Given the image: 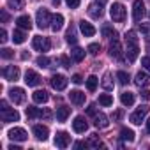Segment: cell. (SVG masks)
I'll list each match as a JSON object with an SVG mask.
<instances>
[{
  "instance_id": "4316f807",
  "label": "cell",
  "mask_w": 150,
  "mask_h": 150,
  "mask_svg": "<svg viewBox=\"0 0 150 150\" xmlns=\"http://www.w3.org/2000/svg\"><path fill=\"white\" fill-rule=\"evenodd\" d=\"M101 32H103V35H104V37H108L110 41H117V39H118V32H117L113 27H110V25H104Z\"/></svg>"
},
{
  "instance_id": "44dd1931",
  "label": "cell",
  "mask_w": 150,
  "mask_h": 150,
  "mask_svg": "<svg viewBox=\"0 0 150 150\" xmlns=\"http://www.w3.org/2000/svg\"><path fill=\"white\" fill-rule=\"evenodd\" d=\"M110 55H111L113 58H118V60L122 58V46H120L118 39L110 42Z\"/></svg>"
},
{
  "instance_id": "7dc6e473",
  "label": "cell",
  "mask_w": 150,
  "mask_h": 150,
  "mask_svg": "<svg viewBox=\"0 0 150 150\" xmlns=\"http://www.w3.org/2000/svg\"><path fill=\"white\" fill-rule=\"evenodd\" d=\"M7 32H6V28H2V30H0V41H2V42H7Z\"/></svg>"
},
{
  "instance_id": "277c9868",
  "label": "cell",
  "mask_w": 150,
  "mask_h": 150,
  "mask_svg": "<svg viewBox=\"0 0 150 150\" xmlns=\"http://www.w3.org/2000/svg\"><path fill=\"white\" fill-rule=\"evenodd\" d=\"M110 14H111V20L117 21V23H122L125 20V7L120 4V2H115L110 9Z\"/></svg>"
},
{
  "instance_id": "3957f363",
  "label": "cell",
  "mask_w": 150,
  "mask_h": 150,
  "mask_svg": "<svg viewBox=\"0 0 150 150\" xmlns=\"http://www.w3.org/2000/svg\"><path fill=\"white\" fill-rule=\"evenodd\" d=\"M32 48H34L35 51H41V53H44V51H50V48H51V41H50L48 37L35 35V37L32 39Z\"/></svg>"
},
{
  "instance_id": "ee69618b",
  "label": "cell",
  "mask_w": 150,
  "mask_h": 150,
  "mask_svg": "<svg viewBox=\"0 0 150 150\" xmlns=\"http://www.w3.org/2000/svg\"><path fill=\"white\" fill-rule=\"evenodd\" d=\"M0 18H2V23H7L9 21V13L6 9H0Z\"/></svg>"
},
{
  "instance_id": "6f0895ef",
  "label": "cell",
  "mask_w": 150,
  "mask_h": 150,
  "mask_svg": "<svg viewBox=\"0 0 150 150\" xmlns=\"http://www.w3.org/2000/svg\"><path fill=\"white\" fill-rule=\"evenodd\" d=\"M97 2H99V4H106V2H108V0H97Z\"/></svg>"
},
{
  "instance_id": "83f0119b",
  "label": "cell",
  "mask_w": 150,
  "mask_h": 150,
  "mask_svg": "<svg viewBox=\"0 0 150 150\" xmlns=\"http://www.w3.org/2000/svg\"><path fill=\"white\" fill-rule=\"evenodd\" d=\"M69 115H71V108H67V106H58L57 108V120L58 122H65Z\"/></svg>"
},
{
  "instance_id": "9c48e42d",
  "label": "cell",
  "mask_w": 150,
  "mask_h": 150,
  "mask_svg": "<svg viewBox=\"0 0 150 150\" xmlns=\"http://www.w3.org/2000/svg\"><path fill=\"white\" fill-rule=\"evenodd\" d=\"M2 74H4V78H6L7 81H16V80H20V69H18L16 65H7V67L2 71Z\"/></svg>"
},
{
  "instance_id": "cb8c5ba5",
  "label": "cell",
  "mask_w": 150,
  "mask_h": 150,
  "mask_svg": "<svg viewBox=\"0 0 150 150\" xmlns=\"http://www.w3.org/2000/svg\"><path fill=\"white\" fill-rule=\"evenodd\" d=\"M85 143H87V148H103V146H104V143L99 139L97 134H90Z\"/></svg>"
},
{
  "instance_id": "ffe728a7",
  "label": "cell",
  "mask_w": 150,
  "mask_h": 150,
  "mask_svg": "<svg viewBox=\"0 0 150 150\" xmlns=\"http://www.w3.org/2000/svg\"><path fill=\"white\" fill-rule=\"evenodd\" d=\"M94 125H96L97 129H106V127L110 125L108 117H106L104 113H96V115H94Z\"/></svg>"
},
{
  "instance_id": "60d3db41",
  "label": "cell",
  "mask_w": 150,
  "mask_h": 150,
  "mask_svg": "<svg viewBox=\"0 0 150 150\" xmlns=\"http://www.w3.org/2000/svg\"><path fill=\"white\" fill-rule=\"evenodd\" d=\"M0 55H2V58H13L14 57V51L9 50V48H4V50H0Z\"/></svg>"
},
{
  "instance_id": "ac0fdd59",
  "label": "cell",
  "mask_w": 150,
  "mask_h": 150,
  "mask_svg": "<svg viewBox=\"0 0 150 150\" xmlns=\"http://www.w3.org/2000/svg\"><path fill=\"white\" fill-rule=\"evenodd\" d=\"M134 83L139 87V88H145V87H148L150 85V76H148V74L146 72H138L136 74V78H134Z\"/></svg>"
},
{
  "instance_id": "1f68e13d",
  "label": "cell",
  "mask_w": 150,
  "mask_h": 150,
  "mask_svg": "<svg viewBox=\"0 0 150 150\" xmlns=\"http://www.w3.org/2000/svg\"><path fill=\"white\" fill-rule=\"evenodd\" d=\"M65 41L69 44H76L78 42V35H76V28H74V27H69V30L65 34Z\"/></svg>"
},
{
  "instance_id": "9f6ffc18",
  "label": "cell",
  "mask_w": 150,
  "mask_h": 150,
  "mask_svg": "<svg viewBox=\"0 0 150 150\" xmlns=\"http://www.w3.org/2000/svg\"><path fill=\"white\" fill-rule=\"evenodd\" d=\"M51 2H53V6H58V4H60V0H51Z\"/></svg>"
},
{
  "instance_id": "5bb4252c",
  "label": "cell",
  "mask_w": 150,
  "mask_h": 150,
  "mask_svg": "<svg viewBox=\"0 0 150 150\" xmlns=\"http://www.w3.org/2000/svg\"><path fill=\"white\" fill-rule=\"evenodd\" d=\"M0 117H2L4 122H18L20 120V113L14 108H7L4 111H0Z\"/></svg>"
},
{
  "instance_id": "e0dca14e",
  "label": "cell",
  "mask_w": 150,
  "mask_h": 150,
  "mask_svg": "<svg viewBox=\"0 0 150 150\" xmlns=\"http://www.w3.org/2000/svg\"><path fill=\"white\" fill-rule=\"evenodd\" d=\"M69 99L72 104H76V106H81L85 103V94L81 90H71L69 92Z\"/></svg>"
},
{
  "instance_id": "e575fe53",
  "label": "cell",
  "mask_w": 150,
  "mask_h": 150,
  "mask_svg": "<svg viewBox=\"0 0 150 150\" xmlns=\"http://www.w3.org/2000/svg\"><path fill=\"white\" fill-rule=\"evenodd\" d=\"M7 4H9V7L14 9V11L25 9V0H7Z\"/></svg>"
},
{
  "instance_id": "681fc988",
  "label": "cell",
  "mask_w": 150,
  "mask_h": 150,
  "mask_svg": "<svg viewBox=\"0 0 150 150\" xmlns=\"http://www.w3.org/2000/svg\"><path fill=\"white\" fill-rule=\"evenodd\" d=\"M87 113H88V115H92V117H94V115H96V104H90V106H88V108H87Z\"/></svg>"
},
{
  "instance_id": "7a4b0ae2",
  "label": "cell",
  "mask_w": 150,
  "mask_h": 150,
  "mask_svg": "<svg viewBox=\"0 0 150 150\" xmlns=\"http://www.w3.org/2000/svg\"><path fill=\"white\" fill-rule=\"evenodd\" d=\"M51 16H53V14H50L48 9H39V11H37V16H35L37 27H39V28H48V27H51Z\"/></svg>"
},
{
  "instance_id": "5b68a950",
  "label": "cell",
  "mask_w": 150,
  "mask_h": 150,
  "mask_svg": "<svg viewBox=\"0 0 150 150\" xmlns=\"http://www.w3.org/2000/svg\"><path fill=\"white\" fill-rule=\"evenodd\" d=\"M27 117L28 118H50L51 111L50 110H41V108H35V106H28L27 108Z\"/></svg>"
},
{
  "instance_id": "2e32d148",
  "label": "cell",
  "mask_w": 150,
  "mask_h": 150,
  "mask_svg": "<svg viewBox=\"0 0 150 150\" xmlns=\"http://www.w3.org/2000/svg\"><path fill=\"white\" fill-rule=\"evenodd\" d=\"M72 129H74V132H85L87 129H88V124H87V120H85V117H76L74 118V122H72Z\"/></svg>"
},
{
  "instance_id": "4dcf8cb0",
  "label": "cell",
  "mask_w": 150,
  "mask_h": 150,
  "mask_svg": "<svg viewBox=\"0 0 150 150\" xmlns=\"http://www.w3.org/2000/svg\"><path fill=\"white\" fill-rule=\"evenodd\" d=\"M13 41H14V44H23V42L27 41V35H25L23 28L14 30V34H13Z\"/></svg>"
},
{
  "instance_id": "6da1fadb",
  "label": "cell",
  "mask_w": 150,
  "mask_h": 150,
  "mask_svg": "<svg viewBox=\"0 0 150 150\" xmlns=\"http://www.w3.org/2000/svg\"><path fill=\"white\" fill-rule=\"evenodd\" d=\"M139 53V46H138V37L134 30H127L125 32V57L129 62H134L138 58Z\"/></svg>"
},
{
  "instance_id": "b9f144b4",
  "label": "cell",
  "mask_w": 150,
  "mask_h": 150,
  "mask_svg": "<svg viewBox=\"0 0 150 150\" xmlns=\"http://www.w3.org/2000/svg\"><path fill=\"white\" fill-rule=\"evenodd\" d=\"M99 51H101V46H99L97 42H92V44L88 46V53H90V55H97Z\"/></svg>"
},
{
  "instance_id": "bcb514c9",
  "label": "cell",
  "mask_w": 150,
  "mask_h": 150,
  "mask_svg": "<svg viewBox=\"0 0 150 150\" xmlns=\"http://www.w3.org/2000/svg\"><path fill=\"white\" fill-rule=\"evenodd\" d=\"M67 2V6L71 7V9H76L78 6H80V0H65Z\"/></svg>"
},
{
  "instance_id": "d4e9b609",
  "label": "cell",
  "mask_w": 150,
  "mask_h": 150,
  "mask_svg": "<svg viewBox=\"0 0 150 150\" xmlns=\"http://www.w3.org/2000/svg\"><path fill=\"white\" fill-rule=\"evenodd\" d=\"M16 25H18V28H23V30H30V28H32V20H30V16L23 14V16H20V18L16 20Z\"/></svg>"
},
{
  "instance_id": "9a60e30c",
  "label": "cell",
  "mask_w": 150,
  "mask_h": 150,
  "mask_svg": "<svg viewBox=\"0 0 150 150\" xmlns=\"http://www.w3.org/2000/svg\"><path fill=\"white\" fill-rule=\"evenodd\" d=\"M25 83H27L28 87H37V85L41 83V76H39L35 71L28 69V71L25 72Z\"/></svg>"
},
{
  "instance_id": "30bf717a",
  "label": "cell",
  "mask_w": 150,
  "mask_h": 150,
  "mask_svg": "<svg viewBox=\"0 0 150 150\" xmlns=\"http://www.w3.org/2000/svg\"><path fill=\"white\" fill-rule=\"evenodd\" d=\"M50 81H51V87L55 90H64L67 87V78L64 76V74H53Z\"/></svg>"
},
{
  "instance_id": "f6af8a7d",
  "label": "cell",
  "mask_w": 150,
  "mask_h": 150,
  "mask_svg": "<svg viewBox=\"0 0 150 150\" xmlns=\"http://www.w3.org/2000/svg\"><path fill=\"white\" fill-rule=\"evenodd\" d=\"M141 65H143L146 71H150V57H143V58H141Z\"/></svg>"
},
{
  "instance_id": "816d5d0a",
  "label": "cell",
  "mask_w": 150,
  "mask_h": 150,
  "mask_svg": "<svg viewBox=\"0 0 150 150\" xmlns=\"http://www.w3.org/2000/svg\"><path fill=\"white\" fill-rule=\"evenodd\" d=\"M120 117H122V111H115L113 113V120H118Z\"/></svg>"
},
{
  "instance_id": "8d00e7d4",
  "label": "cell",
  "mask_w": 150,
  "mask_h": 150,
  "mask_svg": "<svg viewBox=\"0 0 150 150\" xmlns=\"http://www.w3.org/2000/svg\"><path fill=\"white\" fill-rule=\"evenodd\" d=\"M99 104L101 106H111L113 104V97L110 94H101L99 96Z\"/></svg>"
},
{
  "instance_id": "ab89813d",
  "label": "cell",
  "mask_w": 150,
  "mask_h": 150,
  "mask_svg": "<svg viewBox=\"0 0 150 150\" xmlns=\"http://www.w3.org/2000/svg\"><path fill=\"white\" fill-rule=\"evenodd\" d=\"M35 62H37V65H39V67H50V64H51V60H50L48 57H44V55H41Z\"/></svg>"
},
{
  "instance_id": "11a10c76",
  "label": "cell",
  "mask_w": 150,
  "mask_h": 150,
  "mask_svg": "<svg viewBox=\"0 0 150 150\" xmlns=\"http://www.w3.org/2000/svg\"><path fill=\"white\" fill-rule=\"evenodd\" d=\"M145 124H146V131H148V132H150V118H148V120H146V122H145Z\"/></svg>"
},
{
  "instance_id": "603a6c76",
  "label": "cell",
  "mask_w": 150,
  "mask_h": 150,
  "mask_svg": "<svg viewBox=\"0 0 150 150\" xmlns=\"http://www.w3.org/2000/svg\"><path fill=\"white\" fill-rule=\"evenodd\" d=\"M32 99H34V103H37V104H44V103H48L50 96H48L46 90H35V92L32 94Z\"/></svg>"
},
{
  "instance_id": "f1b7e54d",
  "label": "cell",
  "mask_w": 150,
  "mask_h": 150,
  "mask_svg": "<svg viewBox=\"0 0 150 150\" xmlns=\"http://www.w3.org/2000/svg\"><path fill=\"white\" fill-rule=\"evenodd\" d=\"M71 58L74 60V62H81L83 58H85V50H81V48H72L71 50Z\"/></svg>"
},
{
  "instance_id": "52a82bcc",
  "label": "cell",
  "mask_w": 150,
  "mask_h": 150,
  "mask_svg": "<svg viewBox=\"0 0 150 150\" xmlns=\"http://www.w3.org/2000/svg\"><path fill=\"white\" fill-rule=\"evenodd\" d=\"M143 16H145V4H143V0H134V4H132V20L134 21H141Z\"/></svg>"
},
{
  "instance_id": "7402d4cb",
  "label": "cell",
  "mask_w": 150,
  "mask_h": 150,
  "mask_svg": "<svg viewBox=\"0 0 150 150\" xmlns=\"http://www.w3.org/2000/svg\"><path fill=\"white\" fill-rule=\"evenodd\" d=\"M88 14L94 18V20H99L101 16H103V4H90L88 6Z\"/></svg>"
},
{
  "instance_id": "c3c4849f",
  "label": "cell",
  "mask_w": 150,
  "mask_h": 150,
  "mask_svg": "<svg viewBox=\"0 0 150 150\" xmlns=\"http://www.w3.org/2000/svg\"><path fill=\"white\" fill-rule=\"evenodd\" d=\"M83 81V78H81V74H74L72 76V83H76V85H80Z\"/></svg>"
},
{
  "instance_id": "db71d44e",
  "label": "cell",
  "mask_w": 150,
  "mask_h": 150,
  "mask_svg": "<svg viewBox=\"0 0 150 150\" xmlns=\"http://www.w3.org/2000/svg\"><path fill=\"white\" fill-rule=\"evenodd\" d=\"M9 150H21V148H20V146H16V145H11V146H9Z\"/></svg>"
},
{
  "instance_id": "8fae6325",
  "label": "cell",
  "mask_w": 150,
  "mask_h": 150,
  "mask_svg": "<svg viewBox=\"0 0 150 150\" xmlns=\"http://www.w3.org/2000/svg\"><path fill=\"white\" fill-rule=\"evenodd\" d=\"M9 97H11V101L14 104H21L25 101V90L20 88V87H14V88L9 90Z\"/></svg>"
},
{
  "instance_id": "484cf974",
  "label": "cell",
  "mask_w": 150,
  "mask_h": 150,
  "mask_svg": "<svg viewBox=\"0 0 150 150\" xmlns=\"http://www.w3.org/2000/svg\"><path fill=\"white\" fill-rule=\"evenodd\" d=\"M62 27H64V16L62 14H53L51 16V30L58 32Z\"/></svg>"
},
{
  "instance_id": "f907efd6",
  "label": "cell",
  "mask_w": 150,
  "mask_h": 150,
  "mask_svg": "<svg viewBox=\"0 0 150 150\" xmlns=\"http://www.w3.org/2000/svg\"><path fill=\"white\" fill-rule=\"evenodd\" d=\"M9 106H7V101H0V111H4V110H7Z\"/></svg>"
},
{
  "instance_id": "74e56055",
  "label": "cell",
  "mask_w": 150,
  "mask_h": 150,
  "mask_svg": "<svg viewBox=\"0 0 150 150\" xmlns=\"http://www.w3.org/2000/svg\"><path fill=\"white\" fill-rule=\"evenodd\" d=\"M117 78H118L120 85H129V81H131V78H129V74H127L125 71H118V72H117Z\"/></svg>"
},
{
  "instance_id": "f546056e",
  "label": "cell",
  "mask_w": 150,
  "mask_h": 150,
  "mask_svg": "<svg viewBox=\"0 0 150 150\" xmlns=\"http://www.w3.org/2000/svg\"><path fill=\"white\" fill-rule=\"evenodd\" d=\"M120 101L124 106H132L134 104V94L132 92H122L120 94Z\"/></svg>"
},
{
  "instance_id": "f35d334b",
  "label": "cell",
  "mask_w": 150,
  "mask_h": 150,
  "mask_svg": "<svg viewBox=\"0 0 150 150\" xmlns=\"http://www.w3.org/2000/svg\"><path fill=\"white\" fill-rule=\"evenodd\" d=\"M139 32L146 41H150V23H139Z\"/></svg>"
},
{
  "instance_id": "836d02e7",
  "label": "cell",
  "mask_w": 150,
  "mask_h": 150,
  "mask_svg": "<svg viewBox=\"0 0 150 150\" xmlns=\"http://www.w3.org/2000/svg\"><path fill=\"white\" fill-rule=\"evenodd\" d=\"M101 85H103L104 90H111V88H113V81H111V74H110V72H106L104 76H103Z\"/></svg>"
},
{
  "instance_id": "8992f818",
  "label": "cell",
  "mask_w": 150,
  "mask_h": 150,
  "mask_svg": "<svg viewBox=\"0 0 150 150\" xmlns=\"http://www.w3.org/2000/svg\"><path fill=\"white\" fill-rule=\"evenodd\" d=\"M146 113H148V106H139V108H138L131 117H129V120H131L132 124H136V125H141V122L145 120Z\"/></svg>"
},
{
  "instance_id": "7bdbcfd3",
  "label": "cell",
  "mask_w": 150,
  "mask_h": 150,
  "mask_svg": "<svg viewBox=\"0 0 150 150\" xmlns=\"http://www.w3.org/2000/svg\"><path fill=\"white\" fill-rule=\"evenodd\" d=\"M58 60H60V64H62V67H65V69H69V67H71V60H69V57H65V55H62V57H60Z\"/></svg>"
},
{
  "instance_id": "ba28073f",
  "label": "cell",
  "mask_w": 150,
  "mask_h": 150,
  "mask_svg": "<svg viewBox=\"0 0 150 150\" xmlns=\"http://www.w3.org/2000/svg\"><path fill=\"white\" fill-rule=\"evenodd\" d=\"M7 136H9L13 141H25V139L28 138V134H27V131H25L23 127H13V129L7 132Z\"/></svg>"
},
{
  "instance_id": "f5cc1de1",
  "label": "cell",
  "mask_w": 150,
  "mask_h": 150,
  "mask_svg": "<svg viewBox=\"0 0 150 150\" xmlns=\"http://www.w3.org/2000/svg\"><path fill=\"white\" fill-rule=\"evenodd\" d=\"M21 58H23V60H27V58H30V53H21Z\"/></svg>"
},
{
  "instance_id": "d590c367",
  "label": "cell",
  "mask_w": 150,
  "mask_h": 150,
  "mask_svg": "<svg viewBox=\"0 0 150 150\" xmlns=\"http://www.w3.org/2000/svg\"><path fill=\"white\" fill-rule=\"evenodd\" d=\"M97 85H99L97 76H88V78H87V88H88V92H94V90L97 88Z\"/></svg>"
},
{
  "instance_id": "4fadbf2b",
  "label": "cell",
  "mask_w": 150,
  "mask_h": 150,
  "mask_svg": "<svg viewBox=\"0 0 150 150\" xmlns=\"http://www.w3.org/2000/svg\"><path fill=\"white\" fill-rule=\"evenodd\" d=\"M69 143H71V136H69L65 131L57 132V136H55V145H57L58 148H67Z\"/></svg>"
},
{
  "instance_id": "d6a6232c",
  "label": "cell",
  "mask_w": 150,
  "mask_h": 150,
  "mask_svg": "<svg viewBox=\"0 0 150 150\" xmlns=\"http://www.w3.org/2000/svg\"><path fill=\"white\" fill-rule=\"evenodd\" d=\"M120 138L124 141H134V131L132 129H127V127H122L120 129Z\"/></svg>"
},
{
  "instance_id": "d6986e66",
  "label": "cell",
  "mask_w": 150,
  "mask_h": 150,
  "mask_svg": "<svg viewBox=\"0 0 150 150\" xmlns=\"http://www.w3.org/2000/svg\"><path fill=\"white\" fill-rule=\"evenodd\" d=\"M80 30H81V34L85 35V37H92V35H96V27L92 25V23H88V21H80Z\"/></svg>"
},
{
  "instance_id": "7c38bea8",
  "label": "cell",
  "mask_w": 150,
  "mask_h": 150,
  "mask_svg": "<svg viewBox=\"0 0 150 150\" xmlns=\"http://www.w3.org/2000/svg\"><path fill=\"white\" fill-rule=\"evenodd\" d=\"M32 132H34V136H35L37 139L46 141V139H48V134H50V129H48L46 125H42V124H37V125L32 127Z\"/></svg>"
}]
</instances>
